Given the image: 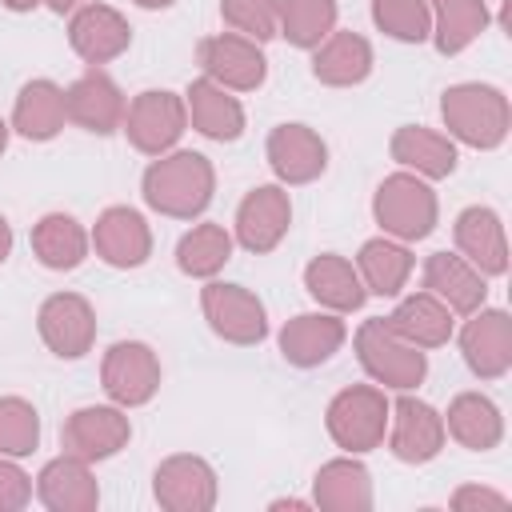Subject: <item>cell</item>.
Segmentation results:
<instances>
[{"label":"cell","mask_w":512,"mask_h":512,"mask_svg":"<svg viewBox=\"0 0 512 512\" xmlns=\"http://www.w3.org/2000/svg\"><path fill=\"white\" fill-rule=\"evenodd\" d=\"M140 196L168 220H196L216 196V168L204 152L172 148L164 156H152L140 176Z\"/></svg>","instance_id":"6da1fadb"},{"label":"cell","mask_w":512,"mask_h":512,"mask_svg":"<svg viewBox=\"0 0 512 512\" xmlns=\"http://www.w3.org/2000/svg\"><path fill=\"white\" fill-rule=\"evenodd\" d=\"M440 120L456 144L492 152L512 132V104H508L504 88L464 80V84H448L440 92Z\"/></svg>","instance_id":"7a4b0ae2"},{"label":"cell","mask_w":512,"mask_h":512,"mask_svg":"<svg viewBox=\"0 0 512 512\" xmlns=\"http://www.w3.org/2000/svg\"><path fill=\"white\" fill-rule=\"evenodd\" d=\"M372 220L380 224V236H392L400 244L428 240L440 224V200L432 184L416 172H392L372 192Z\"/></svg>","instance_id":"3957f363"},{"label":"cell","mask_w":512,"mask_h":512,"mask_svg":"<svg viewBox=\"0 0 512 512\" xmlns=\"http://www.w3.org/2000/svg\"><path fill=\"white\" fill-rule=\"evenodd\" d=\"M352 352L364 376L388 392H412L428 376V352L400 340L384 316H372L352 332Z\"/></svg>","instance_id":"277c9868"},{"label":"cell","mask_w":512,"mask_h":512,"mask_svg":"<svg viewBox=\"0 0 512 512\" xmlns=\"http://www.w3.org/2000/svg\"><path fill=\"white\" fill-rule=\"evenodd\" d=\"M388 412H392V400L384 396L380 384H348L328 400L324 428L340 452L364 456V452H376L384 444Z\"/></svg>","instance_id":"5b68a950"},{"label":"cell","mask_w":512,"mask_h":512,"mask_svg":"<svg viewBox=\"0 0 512 512\" xmlns=\"http://www.w3.org/2000/svg\"><path fill=\"white\" fill-rule=\"evenodd\" d=\"M120 132L128 136V144L144 156H164L180 144V136L188 132V108L180 92L168 88H144L128 100L124 108V124Z\"/></svg>","instance_id":"8992f818"},{"label":"cell","mask_w":512,"mask_h":512,"mask_svg":"<svg viewBox=\"0 0 512 512\" xmlns=\"http://www.w3.org/2000/svg\"><path fill=\"white\" fill-rule=\"evenodd\" d=\"M200 308H204V320L208 328L236 344V348H252L268 336V312H264V300L244 288V284H228V280H204L200 288Z\"/></svg>","instance_id":"52a82bcc"},{"label":"cell","mask_w":512,"mask_h":512,"mask_svg":"<svg viewBox=\"0 0 512 512\" xmlns=\"http://www.w3.org/2000/svg\"><path fill=\"white\" fill-rule=\"evenodd\" d=\"M200 76L216 80L228 92H256L268 80V56L264 44L240 36V32H212L196 44Z\"/></svg>","instance_id":"ba28073f"},{"label":"cell","mask_w":512,"mask_h":512,"mask_svg":"<svg viewBox=\"0 0 512 512\" xmlns=\"http://www.w3.org/2000/svg\"><path fill=\"white\" fill-rule=\"evenodd\" d=\"M132 440V420H128V408L120 404H84L76 412L64 416V428H60V448L68 456H80L88 464H100V460H112L116 452H124Z\"/></svg>","instance_id":"9c48e42d"},{"label":"cell","mask_w":512,"mask_h":512,"mask_svg":"<svg viewBox=\"0 0 512 512\" xmlns=\"http://www.w3.org/2000/svg\"><path fill=\"white\" fill-rule=\"evenodd\" d=\"M160 356L144 340H116L100 360L104 396L120 408H140L160 392Z\"/></svg>","instance_id":"30bf717a"},{"label":"cell","mask_w":512,"mask_h":512,"mask_svg":"<svg viewBox=\"0 0 512 512\" xmlns=\"http://www.w3.org/2000/svg\"><path fill=\"white\" fill-rule=\"evenodd\" d=\"M384 440H388V452H392L400 464H428V460H436V456L444 452V444H448L444 416H440L428 400H420V396H412V392H400V396L392 400Z\"/></svg>","instance_id":"8fae6325"},{"label":"cell","mask_w":512,"mask_h":512,"mask_svg":"<svg viewBox=\"0 0 512 512\" xmlns=\"http://www.w3.org/2000/svg\"><path fill=\"white\" fill-rule=\"evenodd\" d=\"M152 496L164 512H212L216 496H220V480L204 456L176 452V456H164L156 464Z\"/></svg>","instance_id":"7c38bea8"},{"label":"cell","mask_w":512,"mask_h":512,"mask_svg":"<svg viewBox=\"0 0 512 512\" xmlns=\"http://www.w3.org/2000/svg\"><path fill=\"white\" fill-rule=\"evenodd\" d=\"M292 228V200L284 184H256L244 192L236 220H232V240L252 252V256H268L272 248H280V240Z\"/></svg>","instance_id":"4fadbf2b"},{"label":"cell","mask_w":512,"mask_h":512,"mask_svg":"<svg viewBox=\"0 0 512 512\" xmlns=\"http://www.w3.org/2000/svg\"><path fill=\"white\" fill-rule=\"evenodd\" d=\"M36 332L52 356L80 360L96 344V308L80 292H52L36 312Z\"/></svg>","instance_id":"5bb4252c"},{"label":"cell","mask_w":512,"mask_h":512,"mask_svg":"<svg viewBox=\"0 0 512 512\" xmlns=\"http://www.w3.org/2000/svg\"><path fill=\"white\" fill-rule=\"evenodd\" d=\"M264 156H268V168L276 176V184L284 188H300V184H312L324 176L328 168V144L316 128L308 124H276L264 140Z\"/></svg>","instance_id":"9a60e30c"},{"label":"cell","mask_w":512,"mask_h":512,"mask_svg":"<svg viewBox=\"0 0 512 512\" xmlns=\"http://www.w3.org/2000/svg\"><path fill=\"white\" fill-rule=\"evenodd\" d=\"M460 356L476 380H500L512 368V320L504 308H476L460 328Z\"/></svg>","instance_id":"2e32d148"},{"label":"cell","mask_w":512,"mask_h":512,"mask_svg":"<svg viewBox=\"0 0 512 512\" xmlns=\"http://www.w3.org/2000/svg\"><path fill=\"white\" fill-rule=\"evenodd\" d=\"M68 44L72 52L88 64V68H100L116 56L128 52L132 44V24L124 20V12H116L112 4H100V0H88L80 4L76 12H68Z\"/></svg>","instance_id":"e0dca14e"},{"label":"cell","mask_w":512,"mask_h":512,"mask_svg":"<svg viewBox=\"0 0 512 512\" xmlns=\"http://www.w3.org/2000/svg\"><path fill=\"white\" fill-rule=\"evenodd\" d=\"M64 108H68V124H76L92 136H112L124 124L128 100L104 68H88L84 76H76L64 88Z\"/></svg>","instance_id":"ac0fdd59"},{"label":"cell","mask_w":512,"mask_h":512,"mask_svg":"<svg viewBox=\"0 0 512 512\" xmlns=\"http://www.w3.org/2000/svg\"><path fill=\"white\" fill-rule=\"evenodd\" d=\"M348 340V324L340 312H328V308H316V312H296L276 344H280V356L292 364V368H320L328 364Z\"/></svg>","instance_id":"d6986e66"},{"label":"cell","mask_w":512,"mask_h":512,"mask_svg":"<svg viewBox=\"0 0 512 512\" xmlns=\"http://www.w3.org/2000/svg\"><path fill=\"white\" fill-rule=\"evenodd\" d=\"M88 240H92V252H96L108 268H124V272H128V268L148 264V256H152V228H148V220H144L136 208H128V204L104 208V212L96 216Z\"/></svg>","instance_id":"ffe728a7"},{"label":"cell","mask_w":512,"mask_h":512,"mask_svg":"<svg viewBox=\"0 0 512 512\" xmlns=\"http://www.w3.org/2000/svg\"><path fill=\"white\" fill-rule=\"evenodd\" d=\"M452 240L456 252L484 276H504L508 272V236H504V220L496 208L488 204H468L456 224H452Z\"/></svg>","instance_id":"44dd1931"},{"label":"cell","mask_w":512,"mask_h":512,"mask_svg":"<svg viewBox=\"0 0 512 512\" xmlns=\"http://www.w3.org/2000/svg\"><path fill=\"white\" fill-rule=\"evenodd\" d=\"M36 500L48 512H96L100 504V484L92 476V464L80 456H52L40 472H36Z\"/></svg>","instance_id":"7402d4cb"},{"label":"cell","mask_w":512,"mask_h":512,"mask_svg":"<svg viewBox=\"0 0 512 512\" xmlns=\"http://www.w3.org/2000/svg\"><path fill=\"white\" fill-rule=\"evenodd\" d=\"M184 108H188V128H196L204 140L216 144H232L244 136V104L236 100V92L220 88L208 76H196L184 88Z\"/></svg>","instance_id":"603a6c76"},{"label":"cell","mask_w":512,"mask_h":512,"mask_svg":"<svg viewBox=\"0 0 512 512\" xmlns=\"http://www.w3.org/2000/svg\"><path fill=\"white\" fill-rule=\"evenodd\" d=\"M388 320V328L400 336V340H408V344H416V348H424V352H432V348H444L452 336H456V312L444 304V300H436L432 292H400L396 296V308L384 316Z\"/></svg>","instance_id":"cb8c5ba5"},{"label":"cell","mask_w":512,"mask_h":512,"mask_svg":"<svg viewBox=\"0 0 512 512\" xmlns=\"http://www.w3.org/2000/svg\"><path fill=\"white\" fill-rule=\"evenodd\" d=\"M388 156L404 168V172H416L424 180H444L456 172L460 164V152H456V140L448 132H436V128H424V124H400L388 140Z\"/></svg>","instance_id":"d4e9b609"},{"label":"cell","mask_w":512,"mask_h":512,"mask_svg":"<svg viewBox=\"0 0 512 512\" xmlns=\"http://www.w3.org/2000/svg\"><path fill=\"white\" fill-rule=\"evenodd\" d=\"M312 508L320 512H368L372 508V472L360 456L324 460L312 476Z\"/></svg>","instance_id":"484cf974"},{"label":"cell","mask_w":512,"mask_h":512,"mask_svg":"<svg viewBox=\"0 0 512 512\" xmlns=\"http://www.w3.org/2000/svg\"><path fill=\"white\" fill-rule=\"evenodd\" d=\"M376 52L368 44V36L360 32H344L332 28L316 48H312V76L328 88H356L372 76Z\"/></svg>","instance_id":"4316f807"},{"label":"cell","mask_w":512,"mask_h":512,"mask_svg":"<svg viewBox=\"0 0 512 512\" xmlns=\"http://www.w3.org/2000/svg\"><path fill=\"white\" fill-rule=\"evenodd\" d=\"M424 292L444 300L456 316H468L484 308L488 300V276L476 272L460 252H432L424 260Z\"/></svg>","instance_id":"83f0119b"},{"label":"cell","mask_w":512,"mask_h":512,"mask_svg":"<svg viewBox=\"0 0 512 512\" xmlns=\"http://www.w3.org/2000/svg\"><path fill=\"white\" fill-rule=\"evenodd\" d=\"M304 288H308V296H312L320 308L340 312V316L360 312L364 300H368L356 264H352L348 256H340V252H320V256H312V260L304 264Z\"/></svg>","instance_id":"f1b7e54d"},{"label":"cell","mask_w":512,"mask_h":512,"mask_svg":"<svg viewBox=\"0 0 512 512\" xmlns=\"http://www.w3.org/2000/svg\"><path fill=\"white\" fill-rule=\"evenodd\" d=\"M440 416H444V432L468 452H492L504 440V412L484 392H456L448 400V412Z\"/></svg>","instance_id":"f546056e"},{"label":"cell","mask_w":512,"mask_h":512,"mask_svg":"<svg viewBox=\"0 0 512 512\" xmlns=\"http://www.w3.org/2000/svg\"><path fill=\"white\" fill-rule=\"evenodd\" d=\"M12 132H20L24 140L32 144H44V140H56L68 124V108H64V88L48 76H36L28 80L20 92H16V104H12Z\"/></svg>","instance_id":"4dcf8cb0"},{"label":"cell","mask_w":512,"mask_h":512,"mask_svg":"<svg viewBox=\"0 0 512 512\" xmlns=\"http://www.w3.org/2000/svg\"><path fill=\"white\" fill-rule=\"evenodd\" d=\"M356 272L364 280V292L368 296H384V300H396L408 280H412V268H416V256L408 244L392 240V236H372L360 244L356 252Z\"/></svg>","instance_id":"1f68e13d"},{"label":"cell","mask_w":512,"mask_h":512,"mask_svg":"<svg viewBox=\"0 0 512 512\" xmlns=\"http://www.w3.org/2000/svg\"><path fill=\"white\" fill-rule=\"evenodd\" d=\"M32 256L48 268V272H72L88 260L92 252V240H88V228L68 216V212H44L36 224H32Z\"/></svg>","instance_id":"d6a6232c"},{"label":"cell","mask_w":512,"mask_h":512,"mask_svg":"<svg viewBox=\"0 0 512 512\" xmlns=\"http://www.w3.org/2000/svg\"><path fill=\"white\" fill-rule=\"evenodd\" d=\"M432 12V44L440 56H460L472 40H480V32L488 28L492 12L488 0H428Z\"/></svg>","instance_id":"836d02e7"},{"label":"cell","mask_w":512,"mask_h":512,"mask_svg":"<svg viewBox=\"0 0 512 512\" xmlns=\"http://www.w3.org/2000/svg\"><path fill=\"white\" fill-rule=\"evenodd\" d=\"M232 248H236V240H232V232L224 224L200 220V224H192L180 236V244H176V268L184 276H192V280H212L232 260Z\"/></svg>","instance_id":"e575fe53"},{"label":"cell","mask_w":512,"mask_h":512,"mask_svg":"<svg viewBox=\"0 0 512 512\" xmlns=\"http://www.w3.org/2000/svg\"><path fill=\"white\" fill-rule=\"evenodd\" d=\"M340 4L336 0H280V36L292 48L312 52L336 28Z\"/></svg>","instance_id":"d590c367"},{"label":"cell","mask_w":512,"mask_h":512,"mask_svg":"<svg viewBox=\"0 0 512 512\" xmlns=\"http://www.w3.org/2000/svg\"><path fill=\"white\" fill-rule=\"evenodd\" d=\"M372 24L400 44H424L432 36L428 0H372Z\"/></svg>","instance_id":"8d00e7d4"},{"label":"cell","mask_w":512,"mask_h":512,"mask_svg":"<svg viewBox=\"0 0 512 512\" xmlns=\"http://www.w3.org/2000/svg\"><path fill=\"white\" fill-rule=\"evenodd\" d=\"M40 444V412L24 396H0V456L24 460Z\"/></svg>","instance_id":"74e56055"},{"label":"cell","mask_w":512,"mask_h":512,"mask_svg":"<svg viewBox=\"0 0 512 512\" xmlns=\"http://www.w3.org/2000/svg\"><path fill=\"white\" fill-rule=\"evenodd\" d=\"M220 20L256 44L280 36V0H220Z\"/></svg>","instance_id":"f35d334b"},{"label":"cell","mask_w":512,"mask_h":512,"mask_svg":"<svg viewBox=\"0 0 512 512\" xmlns=\"http://www.w3.org/2000/svg\"><path fill=\"white\" fill-rule=\"evenodd\" d=\"M32 496H36L32 476L12 456H0V512H20L32 504Z\"/></svg>","instance_id":"ab89813d"},{"label":"cell","mask_w":512,"mask_h":512,"mask_svg":"<svg viewBox=\"0 0 512 512\" xmlns=\"http://www.w3.org/2000/svg\"><path fill=\"white\" fill-rule=\"evenodd\" d=\"M448 504L456 512H500V508H508V496L496 488H484V484H460L448 496Z\"/></svg>","instance_id":"60d3db41"},{"label":"cell","mask_w":512,"mask_h":512,"mask_svg":"<svg viewBox=\"0 0 512 512\" xmlns=\"http://www.w3.org/2000/svg\"><path fill=\"white\" fill-rule=\"evenodd\" d=\"M12 256V224L0 216V264Z\"/></svg>","instance_id":"b9f144b4"},{"label":"cell","mask_w":512,"mask_h":512,"mask_svg":"<svg viewBox=\"0 0 512 512\" xmlns=\"http://www.w3.org/2000/svg\"><path fill=\"white\" fill-rule=\"evenodd\" d=\"M0 4H4L8 12H36L44 0H0Z\"/></svg>","instance_id":"7bdbcfd3"},{"label":"cell","mask_w":512,"mask_h":512,"mask_svg":"<svg viewBox=\"0 0 512 512\" xmlns=\"http://www.w3.org/2000/svg\"><path fill=\"white\" fill-rule=\"evenodd\" d=\"M44 4H48L56 16H64V12H76V8H80V4H88V0H44Z\"/></svg>","instance_id":"ee69618b"},{"label":"cell","mask_w":512,"mask_h":512,"mask_svg":"<svg viewBox=\"0 0 512 512\" xmlns=\"http://www.w3.org/2000/svg\"><path fill=\"white\" fill-rule=\"evenodd\" d=\"M136 8H148V12H160V8H172L176 0H132Z\"/></svg>","instance_id":"f6af8a7d"},{"label":"cell","mask_w":512,"mask_h":512,"mask_svg":"<svg viewBox=\"0 0 512 512\" xmlns=\"http://www.w3.org/2000/svg\"><path fill=\"white\" fill-rule=\"evenodd\" d=\"M8 136H12V124L0 120V156H4V148H8Z\"/></svg>","instance_id":"bcb514c9"}]
</instances>
